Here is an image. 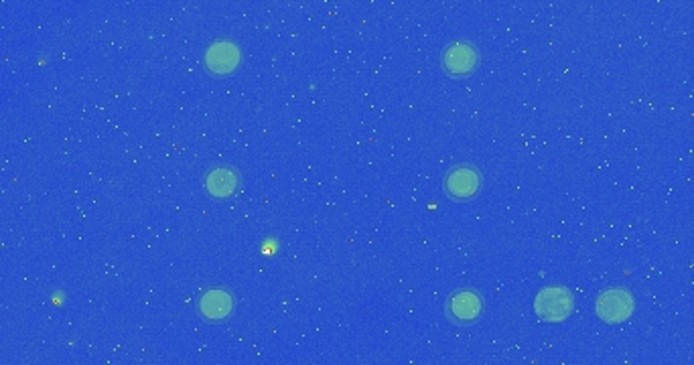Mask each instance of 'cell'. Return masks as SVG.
<instances>
[{"label":"cell","mask_w":694,"mask_h":365,"mask_svg":"<svg viewBox=\"0 0 694 365\" xmlns=\"http://www.w3.org/2000/svg\"><path fill=\"white\" fill-rule=\"evenodd\" d=\"M479 189H482V173L469 165L455 166L445 179V191L457 201L471 199L479 193Z\"/></svg>","instance_id":"277c9868"},{"label":"cell","mask_w":694,"mask_h":365,"mask_svg":"<svg viewBox=\"0 0 694 365\" xmlns=\"http://www.w3.org/2000/svg\"><path fill=\"white\" fill-rule=\"evenodd\" d=\"M236 185H238V179H236V174L227 169L213 171L208 177L210 193L216 197H227L232 191H236Z\"/></svg>","instance_id":"ba28073f"},{"label":"cell","mask_w":694,"mask_h":365,"mask_svg":"<svg viewBox=\"0 0 694 365\" xmlns=\"http://www.w3.org/2000/svg\"><path fill=\"white\" fill-rule=\"evenodd\" d=\"M240 64V51L236 45L222 41L208 51V67L213 73H230Z\"/></svg>","instance_id":"8992f818"},{"label":"cell","mask_w":694,"mask_h":365,"mask_svg":"<svg viewBox=\"0 0 694 365\" xmlns=\"http://www.w3.org/2000/svg\"><path fill=\"white\" fill-rule=\"evenodd\" d=\"M597 315L607 325H621L634 313V296L625 288H612L597 299Z\"/></svg>","instance_id":"7a4b0ae2"},{"label":"cell","mask_w":694,"mask_h":365,"mask_svg":"<svg viewBox=\"0 0 694 365\" xmlns=\"http://www.w3.org/2000/svg\"><path fill=\"white\" fill-rule=\"evenodd\" d=\"M484 299L476 291H457L447 301V313L459 325H469L484 315Z\"/></svg>","instance_id":"5b68a950"},{"label":"cell","mask_w":694,"mask_h":365,"mask_svg":"<svg viewBox=\"0 0 694 365\" xmlns=\"http://www.w3.org/2000/svg\"><path fill=\"white\" fill-rule=\"evenodd\" d=\"M200 309L205 317L224 318L232 310V299L224 291H211L201 299Z\"/></svg>","instance_id":"52a82bcc"},{"label":"cell","mask_w":694,"mask_h":365,"mask_svg":"<svg viewBox=\"0 0 694 365\" xmlns=\"http://www.w3.org/2000/svg\"><path fill=\"white\" fill-rule=\"evenodd\" d=\"M538 318L546 323H562L567 321L575 310V296L564 286H548L538 293L534 301Z\"/></svg>","instance_id":"6da1fadb"},{"label":"cell","mask_w":694,"mask_h":365,"mask_svg":"<svg viewBox=\"0 0 694 365\" xmlns=\"http://www.w3.org/2000/svg\"><path fill=\"white\" fill-rule=\"evenodd\" d=\"M441 64H443V70L449 75H453V78H465V75L477 70L479 51L476 45L457 41L445 49Z\"/></svg>","instance_id":"3957f363"}]
</instances>
